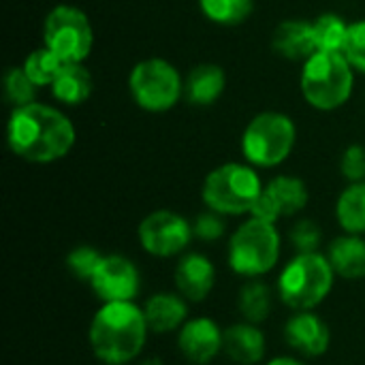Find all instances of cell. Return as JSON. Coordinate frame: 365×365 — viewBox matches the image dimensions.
<instances>
[{
    "mask_svg": "<svg viewBox=\"0 0 365 365\" xmlns=\"http://www.w3.org/2000/svg\"><path fill=\"white\" fill-rule=\"evenodd\" d=\"M297 126L282 111L257 113L242 133V154L257 169L280 167L295 148Z\"/></svg>",
    "mask_w": 365,
    "mask_h": 365,
    "instance_id": "obj_7",
    "label": "cell"
},
{
    "mask_svg": "<svg viewBox=\"0 0 365 365\" xmlns=\"http://www.w3.org/2000/svg\"><path fill=\"white\" fill-rule=\"evenodd\" d=\"M272 47L278 56L287 60H308L317 49L312 21L306 19H284L276 26L272 34Z\"/></svg>",
    "mask_w": 365,
    "mask_h": 365,
    "instance_id": "obj_18",
    "label": "cell"
},
{
    "mask_svg": "<svg viewBox=\"0 0 365 365\" xmlns=\"http://www.w3.org/2000/svg\"><path fill=\"white\" fill-rule=\"evenodd\" d=\"M308 201L310 192L302 178L276 175L263 186L261 199L257 201L250 216H257L267 222H278L282 218H291L304 212Z\"/></svg>",
    "mask_w": 365,
    "mask_h": 365,
    "instance_id": "obj_12",
    "label": "cell"
},
{
    "mask_svg": "<svg viewBox=\"0 0 365 365\" xmlns=\"http://www.w3.org/2000/svg\"><path fill=\"white\" fill-rule=\"evenodd\" d=\"M342 53L346 56V60L355 71L365 75V19L351 21Z\"/></svg>",
    "mask_w": 365,
    "mask_h": 365,
    "instance_id": "obj_30",
    "label": "cell"
},
{
    "mask_svg": "<svg viewBox=\"0 0 365 365\" xmlns=\"http://www.w3.org/2000/svg\"><path fill=\"white\" fill-rule=\"evenodd\" d=\"M353 86L355 68L342 51H314L302 66V96L319 111H336L344 107L353 94Z\"/></svg>",
    "mask_w": 365,
    "mask_h": 365,
    "instance_id": "obj_5",
    "label": "cell"
},
{
    "mask_svg": "<svg viewBox=\"0 0 365 365\" xmlns=\"http://www.w3.org/2000/svg\"><path fill=\"white\" fill-rule=\"evenodd\" d=\"M4 101L17 109V107H26L30 103H36V90L38 86L26 75L24 66H9L4 71Z\"/></svg>",
    "mask_w": 365,
    "mask_h": 365,
    "instance_id": "obj_27",
    "label": "cell"
},
{
    "mask_svg": "<svg viewBox=\"0 0 365 365\" xmlns=\"http://www.w3.org/2000/svg\"><path fill=\"white\" fill-rule=\"evenodd\" d=\"M103 259V252L96 250L94 246H75L66 255V269L81 282H90L98 263Z\"/></svg>",
    "mask_w": 365,
    "mask_h": 365,
    "instance_id": "obj_28",
    "label": "cell"
},
{
    "mask_svg": "<svg viewBox=\"0 0 365 365\" xmlns=\"http://www.w3.org/2000/svg\"><path fill=\"white\" fill-rule=\"evenodd\" d=\"M222 353L237 365H257L267 353V340L259 325L240 321L225 329Z\"/></svg>",
    "mask_w": 365,
    "mask_h": 365,
    "instance_id": "obj_17",
    "label": "cell"
},
{
    "mask_svg": "<svg viewBox=\"0 0 365 365\" xmlns=\"http://www.w3.org/2000/svg\"><path fill=\"white\" fill-rule=\"evenodd\" d=\"M265 365H306L302 359L297 357H291V355H278L274 359H269Z\"/></svg>",
    "mask_w": 365,
    "mask_h": 365,
    "instance_id": "obj_33",
    "label": "cell"
},
{
    "mask_svg": "<svg viewBox=\"0 0 365 365\" xmlns=\"http://www.w3.org/2000/svg\"><path fill=\"white\" fill-rule=\"evenodd\" d=\"M141 365H163V361L160 359H148V361H143Z\"/></svg>",
    "mask_w": 365,
    "mask_h": 365,
    "instance_id": "obj_34",
    "label": "cell"
},
{
    "mask_svg": "<svg viewBox=\"0 0 365 365\" xmlns=\"http://www.w3.org/2000/svg\"><path fill=\"white\" fill-rule=\"evenodd\" d=\"M336 220L344 233L365 235V182H353L340 192Z\"/></svg>",
    "mask_w": 365,
    "mask_h": 365,
    "instance_id": "obj_23",
    "label": "cell"
},
{
    "mask_svg": "<svg viewBox=\"0 0 365 365\" xmlns=\"http://www.w3.org/2000/svg\"><path fill=\"white\" fill-rule=\"evenodd\" d=\"M327 259L338 278L364 280L365 278V235L344 233L327 246Z\"/></svg>",
    "mask_w": 365,
    "mask_h": 365,
    "instance_id": "obj_20",
    "label": "cell"
},
{
    "mask_svg": "<svg viewBox=\"0 0 365 365\" xmlns=\"http://www.w3.org/2000/svg\"><path fill=\"white\" fill-rule=\"evenodd\" d=\"M225 346V329L210 317L188 319L178 331V351L192 365L212 364Z\"/></svg>",
    "mask_w": 365,
    "mask_h": 365,
    "instance_id": "obj_13",
    "label": "cell"
},
{
    "mask_svg": "<svg viewBox=\"0 0 365 365\" xmlns=\"http://www.w3.org/2000/svg\"><path fill=\"white\" fill-rule=\"evenodd\" d=\"M137 237L150 257L171 259L186 252L195 233L192 222L182 214L173 210H154L139 222Z\"/></svg>",
    "mask_w": 365,
    "mask_h": 365,
    "instance_id": "obj_10",
    "label": "cell"
},
{
    "mask_svg": "<svg viewBox=\"0 0 365 365\" xmlns=\"http://www.w3.org/2000/svg\"><path fill=\"white\" fill-rule=\"evenodd\" d=\"M227 88V75L222 66L203 62L190 68L184 79V98L195 107L214 105Z\"/></svg>",
    "mask_w": 365,
    "mask_h": 365,
    "instance_id": "obj_19",
    "label": "cell"
},
{
    "mask_svg": "<svg viewBox=\"0 0 365 365\" xmlns=\"http://www.w3.org/2000/svg\"><path fill=\"white\" fill-rule=\"evenodd\" d=\"M340 173L349 180V184L365 182V145L353 143L344 150L340 158Z\"/></svg>",
    "mask_w": 365,
    "mask_h": 365,
    "instance_id": "obj_32",
    "label": "cell"
},
{
    "mask_svg": "<svg viewBox=\"0 0 365 365\" xmlns=\"http://www.w3.org/2000/svg\"><path fill=\"white\" fill-rule=\"evenodd\" d=\"M21 66H24L26 75H28L38 88H43V86H51V83L56 81V77H58V73L62 71L64 62L43 45V47H38V49H32V51L26 56V60H24Z\"/></svg>",
    "mask_w": 365,
    "mask_h": 365,
    "instance_id": "obj_26",
    "label": "cell"
},
{
    "mask_svg": "<svg viewBox=\"0 0 365 365\" xmlns=\"http://www.w3.org/2000/svg\"><path fill=\"white\" fill-rule=\"evenodd\" d=\"M199 6L218 26H240L252 15L255 0H199Z\"/></svg>",
    "mask_w": 365,
    "mask_h": 365,
    "instance_id": "obj_24",
    "label": "cell"
},
{
    "mask_svg": "<svg viewBox=\"0 0 365 365\" xmlns=\"http://www.w3.org/2000/svg\"><path fill=\"white\" fill-rule=\"evenodd\" d=\"M188 299H184L178 291H160L145 299L143 314L152 334L165 336L171 331H180L188 321Z\"/></svg>",
    "mask_w": 365,
    "mask_h": 365,
    "instance_id": "obj_16",
    "label": "cell"
},
{
    "mask_svg": "<svg viewBox=\"0 0 365 365\" xmlns=\"http://www.w3.org/2000/svg\"><path fill=\"white\" fill-rule=\"evenodd\" d=\"M263 186L257 167L248 163H225L207 173L201 199L207 210L222 216H250L261 199Z\"/></svg>",
    "mask_w": 365,
    "mask_h": 365,
    "instance_id": "obj_6",
    "label": "cell"
},
{
    "mask_svg": "<svg viewBox=\"0 0 365 365\" xmlns=\"http://www.w3.org/2000/svg\"><path fill=\"white\" fill-rule=\"evenodd\" d=\"M178 293L190 304H201L216 287V265L203 252H184L173 272Z\"/></svg>",
    "mask_w": 365,
    "mask_h": 365,
    "instance_id": "obj_15",
    "label": "cell"
},
{
    "mask_svg": "<svg viewBox=\"0 0 365 365\" xmlns=\"http://www.w3.org/2000/svg\"><path fill=\"white\" fill-rule=\"evenodd\" d=\"M128 92L143 111L165 113L184 98V79L169 60L145 58L133 66Z\"/></svg>",
    "mask_w": 365,
    "mask_h": 365,
    "instance_id": "obj_8",
    "label": "cell"
},
{
    "mask_svg": "<svg viewBox=\"0 0 365 365\" xmlns=\"http://www.w3.org/2000/svg\"><path fill=\"white\" fill-rule=\"evenodd\" d=\"M336 272L325 252H295L276 276V297L291 312L317 310L334 291Z\"/></svg>",
    "mask_w": 365,
    "mask_h": 365,
    "instance_id": "obj_3",
    "label": "cell"
},
{
    "mask_svg": "<svg viewBox=\"0 0 365 365\" xmlns=\"http://www.w3.org/2000/svg\"><path fill=\"white\" fill-rule=\"evenodd\" d=\"M227 216L214 212V210H205L201 212L195 220H192V233L197 240L201 242H218L220 237H225L227 233Z\"/></svg>",
    "mask_w": 365,
    "mask_h": 365,
    "instance_id": "obj_31",
    "label": "cell"
},
{
    "mask_svg": "<svg viewBox=\"0 0 365 365\" xmlns=\"http://www.w3.org/2000/svg\"><path fill=\"white\" fill-rule=\"evenodd\" d=\"M150 327L137 302H107L94 312L88 327L92 355L105 365L133 364L145 349Z\"/></svg>",
    "mask_w": 365,
    "mask_h": 365,
    "instance_id": "obj_2",
    "label": "cell"
},
{
    "mask_svg": "<svg viewBox=\"0 0 365 365\" xmlns=\"http://www.w3.org/2000/svg\"><path fill=\"white\" fill-rule=\"evenodd\" d=\"M49 88L58 103L77 107L90 98L94 90V79H92V73L83 66V62H71L62 66L56 81Z\"/></svg>",
    "mask_w": 365,
    "mask_h": 365,
    "instance_id": "obj_21",
    "label": "cell"
},
{
    "mask_svg": "<svg viewBox=\"0 0 365 365\" xmlns=\"http://www.w3.org/2000/svg\"><path fill=\"white\" fill-rule=\"evenodd\" d=\"M77 130L58 107L30 103L11 111L6 124L9 150L28 163L49 165L71 154Z\"/></svg>",
    "mask_w": 365,
    "mask_h": 365,
    "instance_id": "obj_1",
    "label": "cell"
},
{
    "mask_svg": "<svg viewBox=\"0 0 365 365\" xmlns=\"http://www.w3.org/2000/svg\"><path fill=\"white\" fill-rule=\"evenodd\" d=\"M282 255V235L276 222L261 220L257 216L246 218L229 237L227 265L244 278H265L278 267Z\"/></svg>",
    "mask_w": 365,
    "mask_h": 365,
    "instance_id": "obj_4",
    "label": "cell"
},
{
    "mask_svg": "<svg viewBox=\"0 0 365 365\" xmlns=\"http://www.w3.org/2000/svg\"><path fill=\"white\" fill-rule=\"evenodd\" d=\"M43 45L64 64L83 62L94 45V30L88 15L73 4L53 6L43 21Z\"/></svg>",
    "mask_w": 365,
    "mask_h": 365,
    "instance_id": "obj_9",
    "label": "cell"
},
{
    "mask_svg": "<svg viewBox=\"0 0 365 365\" xmlns=\"http://www.w3.org/2000/svg\"><path fill=\"white\" fill-rule=\"evenodd\" d=\"M289 240L295 248V252H321L323 246V229L310 220V218H302L291 227Z\"/></svg>",
    "mask_w": 365,
    "mask_h": 365,
    "instance_id": "obj_29",
    "label": "cell"
},
{
    "mask_svg": "<svg viewBox=\"0 0 365 365\" xmlns=\"http://www.w3.org/2000/svg\"><path fill=\"white\" fill-rule=\"evenodd\" d=\"M284 342L306 359L321 357L329 351L331 329L317 310L293 312L284 323Z\"/></svg>",
    "mask_w": 365,
    "mask_h": 365,
    "instance_id": "obj_14",
    "label": "cell"
},
{
    "mask_svg": "<svg viewBox=\"0 0 365 365\" xmlns=\"http://www.w3.org/2000/svg\"><path fill=\"white\" fill-rule=\"evenodd\" d=\"M92 293L107 302H135L141 291V274L139 267L124 255H103L92 280L88 282Z\"/></svg>",
    "mask_w": 365,
    "mask_h": 365,
    "instance_id": "obj_11",
    "label": "cell"
},
{
    "mask_svg": "<svg viewBox=\"0 0 365 365\" xmlns=\"http://www.w3.org/2000/svg\"><path fill=\"white\" fill-rule=\"evenodd\" d=\"M274 299L278 297H276V289L269 282H265L263 278L246 280L237 291V310L242 314V321L261 325L272 314Z\"/></svg>",
    "mask_w": 365,
    "mask_h": 365,
    "instance_id": "obj_22",
    "label": "cell"
},
{
    "mask_svg": "<svg viewBox=\"0 0 365 365\" xmlns=\"http://www.w3.org/2000/svg\"><path fill=\"white\" fill-rule=\"evenodd\" d=\"M349 21L338 13H323L312 21L314 41L319 51H342L349 34Z\"/></svg>",
    "mask_w": 365,
    "mask_h": 365,
    "instance_id": "obj_25",
    "label": "cell"
}]
</instances>
